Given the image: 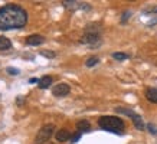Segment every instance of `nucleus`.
<instances>
[{"label":"nucleus","mask_w":157,"mask_h":144,"mask_svg":"<svg viewBox=\"0 0 157 144\" xmlns=\"http://www.w3.org/2000/svg\"><path fill=\"white\" fill-rule=\"evenodd\" d=\"M28 23V13L19 5H5L0 9V30L20 29Z\"/></svg>","instance_id":"obj_1"},{"label":"nucleus","mask_w":157,"mask_h":144,"mask_svg":"<svg viewBox=\"0 0 157 144\" xmlns=\"http://www.w3.org/2000/svg\"><path fill=\"white\" fill-rule=\"evenodd\" d=\"M98 125L105 131L114 133V134H123L124 133V121L120 117H114V115H102L98 120Z\"/></svg>","instance_id":"obj_2"},{"label":"nucleus","mask_w":157,"mask_h":144,"mask_svg":"<svg viewBox=\"0 0 157 144\" xmlns=\"http://www.w3.org/2000/svg\"><path fill=\"white\" fill-rule=\"evenodd\" d=\"M53 130H55V125L53 124H48L43 125L42 128L39 130V133L36 134V138H35V144H43L46 143L53 134Z\"/></svg>","instance_id":"obj_3"},{"label":"nucleus","mask_w":157,"mask_h":144,"mask_svg":"<svg viewBox=\"0 0 157 144\" xmlns=\"http://www.w3.org/2000/svg\"><path fill=\"white\" fill-rule=\"evenodd\" d=\"M115 111H117V112H120V114L128 115L130 118L133 120V123H134V125H136V128H137V130H144L143 118H141V117H140L138 114H136L134 111L127 110V108H115Z\"/></svg>","instance_id":"obj_4"},{"label":"nucleus","mask_w":157,"mask_h":144,"mask_svg":"<svg viewBox=\"0 0 157 144\" xmlns=\"http://www.w3.org/2000/svg\"><path fill=\"white\" fill-rule=\"evenodd\" d=\"M81 42L85 43V45H90V46H95V45H98L101 42V36L98 32H90V30H86L84 38L81 39Z\"/></svg>","instance_id":"obj_5"},{"label":"nucleus","mask_w":157,"mask_h":144,"mask_svg":"<svg viewBox=\"0 0 157 144\" xmlns=\"http://www.w3.org/2000/svg\"><path fill=\"white\" fill-rule=\"evenodd\" d=\"M69 91H71V88H69L68 84H58V85L53 86L52 94L55 97H67L69 94Z\"/></svg>","instance_id":"obj_6"},{"label":"nucleus","mask_w":157,"mask_h":144,"mask_svg":"<svg viewBox=\"0 0 157 144\" xmlns=\"http://www.w3.org/2000/svg\"><path fill=\"white\" fill-rule=\"evenodd\" d=\"M45 42V38L42 35H30L26 38V45H30V46H39Z\"/></svg>","instance_id":"obj_7"},{"label":"nucleus","mask_w":157,"mask_h":144,"mask_svg":"<svg viewBox=\"0 0 157 144\" xmlns=\"http://www.w3.org/2000/svg\"><path fill=\"white\" fill-rule=\"evenodd\" d=\"M55 138H56V141H59V143H65V141H68V140L71 138V134H69L68 130L62 128L55 134Z\"/></svg>","instance_id":"obj_8"},{"label":"nucleus","mask_w":157,"mask_h":144,"mask_svg":"<svg viewBox=\"0 0 157 144\" xmlns=\"http://www.w3.org/2000/svg\"><path fill=\"white\" fill-rule=\"evenodd\" d=\"M52 77H48V75H45V77H42L40 79H39V88L40 89H46V88H49V86L52 85Z\"/></svg>","instance_id":"obj_9"},{"label":"nucleus","mask_w":157,"mask_h":144,"mask_svg":"<svg viewBox=\"0 0 157 144\" xmlns=\"http://www.w3.org/2000/svg\"><path fill=\"white\" fill-rule=\"evenodd\" d=\"M146 98L153 104H157V89L156 88H147L146 89Z\"/></svg>","instance_id":"obj_10"},{"label":"nucleus","mask_w":157,"mask_h":144,"mask_svg":"<svg viewBox=\"0 0 157 144\" xmlns=\"http://www.w3.org/2000/svg\"><path fill=\"white\" fill-rule=\"evenodd\" d=\"M76 128L79 133H88V131H91V124L86 120H81L76 123Z\"/></svg>","instance_id":"obj_11"},{"label":"nucleus","mask_w":157,"mask_h":144,"mask_svg":"<svg viewBox=\"0 0 157 144\" xmlns=\"http://www.w3.org/2000/svg\"><path fill=\"white\" fill-rule=\"evenodd\" d=\"M10 48H12L10 39H7L6 36H0V51H9Z\"/></svg>","instance_id":"obj_12"},{"label":"nucleus","mask_w":157,"mask_h":144,"mask_svg":"<svg viewBox=\"0 0 157 144\" xmlns=\"http://www.w3.org/2000/svg\"><path fill=\"white\" fill-rule=\"evenodd\" d=\"M113 58L117 59V61H125V59H128V55L123 52H114L113 53Z\"/></svg>","instance_id":"obj_13"},{"label":"nucleus","mask_w":157,"mask_h":144,"mask_svg":"<svg viewBox=\"0 0 157 144\" xmlns=\"http://www.w3.org/2000/svg\"><path fill=\"white\" fill-rule=\"evenodd\" d=\"M98 61H100V59H98V56H91V58H88V59H86L85 65L88 68H91V66H94V65H97V63H98Z\"/></svg>","instance_id":"obj_14"},{"label":"nucleus","mask_w":157,"mask_h":144,"mask_svg":"<svg viewBox=\"0 0 157 144\" xmlns=\"http://www.w3.org/2000/svg\"><path fill=\"white\" fill-rule=\"evenodd\" d=\"M40 55L45 58H55V52H52V51H42Z\"/></svg>","instance_id":"obj_15"},{"label":"nucleus","mask_w":157,"mask_h":144,"mask_svg":"<svg viewBox=\"0 0 157 144\" xmlns=\"http://www.w3.org/2000/svg\"><path fill=\"white\" fill-rule=\"evenodd\" d=\"M81 135H82V133H79V131H78L76 134H74V135H72V137H71V141H72V143H76L78 140L81 138Z\"/></svg>","instance_id":"obj_16"},{"label":"nucleus","mask_w":157,"mask_h":144,"mask_svg":"<svg viewBox=\"0 0 157 144\" xmlns=\"http://www.w3.org/2000/svg\"><path fill=\"white\" fill-rule=\"evenodd\" d=\"M7 74H10V75H19V69H16V68H7Z\"/></svg>","instance_id":"obj_17"},{"label":"nucleus","mask_w":157,"mask_h":144,"mask_svg":"<svg viewBox=\"0 0 157 144\" xmlns=\"http://www.w3.org/2000/svg\"><path fill=\"white\" fill-rule=\"evenodd\" d=\"M130 16H131V12H124V14H123V17H121V22H123V23H124V22H125V20L128 19Z\"/></svg>","instance_id":"obj_18"},{"label":"nucleus","mask_w":157,"mask_h":144,"mask_svg":"<svg viewBox=\"0 0 157 144\" xmlns=\"http://www.w3.org/2000/svg\"><path fill=\"white\" fill-rule=\"evenodd\" d=\"M148 130H150V133H153V134H157V130L153 124H148Z\"/></svg>","instance_id":"obj_19"},{"label":"nucleus","mask_w":157,"mask_h":144,"mask_svg":"<svg viewBox=\"0 0 157 144\" xmlns=\"http://www.w3.org/2000/svg\"><path fill=\"white\" fill-rule=\"evenodd\" d=\"M29 82H30V84H36V82H38V84H39V79H38V78H30V79H29Z\"/></svg>","instance_id":"obj_20"},{"label":"nucleus","mask_w":157,"mask_h":144,"mask_svg":"<svg viewBox=\"0 0 157 144\" xmlns=\"http://www.w3.org/2000/svg\"><path fill=\"white\" fill-rule=\"evenodd\" d=\"M22 102H23V98L19 97V98H17V105H22Z\"/></svg>","instance_id":"obj_21"},{"label":"nucleus","mask_w":157,"mask_h":144,"mask_svg":"<svg viewBox=\"0 0 157 144\" xmlns=\"http://www.w3.org/2000/svg\"><path fill=\"white\" fill-rule=\"evenodd\" d=\"M147 12H153V13H156V12H157V7H151V9L147 10Z\"/></svg>","instance_id":"obj_22"}]
</instances>
